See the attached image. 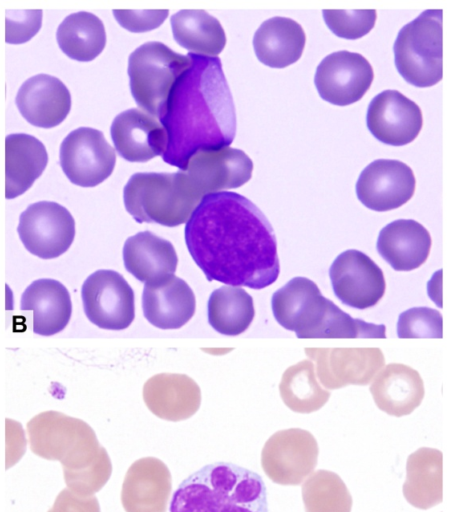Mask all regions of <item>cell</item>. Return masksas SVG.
Listing matches in <instances>:
<instances>
[{"mask_svg": "<svg viewBox=\"0 0 451 512\" xmlns=\"http://www.w3.org/2000/svg\"><path fill=\"white\" fill-rule=\"evenodd\" d=\"M184 238L192 259L209 281L263 289L279 276L274 230L243 195H205L186 222Z\"/></svg>", "mask_w": 451, "mask_h": 512, "instance_id": "6da1fadb", "label": "cell"}, {"mask_svg": "<svg viewBox=\"0 0 451 512\" xmlns=\"http://www.w3.org/2000/svg\"><path fill=\"white\" fill-rule=\"evenodd\" d=\"M158 118L166 131L165 163L184 170L192 155L229 146L236 135V111L219 57L193 53Z\"/></svg>", "mask_w": 451, "mask_h": 512, "instance_id": "7a4b0ae2", "label": "cell"}, {"mask_svg": "<svg viewBox=\"0 0 451 512\" xmlns=\"http://www.w3.org/2000/svg\"><path fill=\"white\" fill-rule=\"evenodd\" d=\"M31 451L63 468L69 490L80 496L100 491L112 473L106 449L85 421L58 411H45L27 423Z\"/></svg>", "mask_w": 451, "mask_h": 512, "instance_id": "3957f363", "label": "cell"}, {"mask_svg": "<svg viewBox=\"0 0 451 512\" xmlns=\"http://www.w3.org/2000/svg\"><path fill=\"white\" fill-rule=\"evenodd\" d=\"M271 305L276 321L298 338H386L383 324L352 318L305 277L292 278L278 289Z\"/></svg>", "mask_w": 451, "mask_h": 512, "instance_id": "277c9868", "label": "cell"}, {"mask_svg": "<svg viewBox=\"0 0 451 512\" xmlns=\"http://www.w3.org/2000/svg\"><path fill=\"white\" fill-rule=\"evenodd\" d=\"M169 512H268L262 477L230 463L207 464L174 491Z\"/></svg>", "mask_w": 451, "mask_h": 512, "instance_id": "5b68a950", "label": "cell"}, {"mask_svg": "<svg viewBox=\"0 0 451 512\" xmlns=\"http://www.w3.org/2000/svg\"><path fill=\"white\" fill-rule=\"evenodd\" d=\"M201 199L182 170L135 173L123 190L125 208L138 223L167 227L187 222Z\"/></svg>", "mask_w": 451, "mask_h": 512, "instance_id": "8992f818", "label": "cell"}, {"mask_svg": "<svg viewBox=\"0 0 451 512\" xmlns=\"http://www.w3.org/2000/svg\"><path fill=\"white\" fill-rule=\"evenodd\" d=\"M442 20L441 9H428L397 35L393 45L395 66L413 86L430 87L442 79Z\"/></svg>", "mask_w": 451, "mask_h": 512, "instance_id": "52a82bcc", "label": "cell"}, {"mask_svg": "<svg viewBox=\"0 0 451 512\" xmlns=\"http://www.w3.org/2000/svg\"><path fill=\"white\" fill-rule=\"evenodd\" d=\"M190 65L188 55L176 53L161 42L136 48L128 59V76L138 106L158 119L175 82Z\"/></svg>", "mask_w": 451, "mask_h": 512, "instance_id": "ba28073f", "label": "cell"}, {"mask_svg": "<svg viewBox=\"0 0 451 512\" xmlns=\"http://www.w3.org/2000/svg\"><path fill=\"white\" fill-rule=\"evenodd\" d=\"M319 448L307 430L290 428L274 433L261 451L266 476L280 485H299L317 466Z\"/></svg>", "mask_w": 451, "mask_h": 512, "instance_id": "9c48e42d", "label": "cell"}, {"mask_svg": "<svg viewBox=\"0 0 451 512\" xmlns=\"http://www.w3.org/2000/svg\"><path fill=\"white\" fill-rule=\"evenodd\" d=\"M84 312L99 328L123 330L135 317L134 292L125 278L113 270H97L81 288Z\"/></svg>", "mask_w": 451, "mask_h": 512, "instance_id": "30bf717a", "label": "cell"}, {"mask_svg": "<svg viewBox=\"0 0 451 512\" xmlns=\"http://www.w3.org/2000/svg\"><path fill=\"white\" fill-rule=\"evenodd\" d=\"M17 232L24 247L41 259H54L66 252L75 237V221L62 205L40 201L29 205L19 217Z\"/></svg>", "mask_w": 451, "mask_h": 512, "instance_id": "8fae6325", "label": "cell"}, {"mask_svg": "<svg viewBox=\"0 0 451 512\" xmlns=\"http://www.w3.org/2000/svg\"><path fill=\"white\" fill-rule=\"evenodd\" d=\"M59 158L66 177L81 187L102 183L116 163L115 151L103 133L90 127L70 132L61 143Z\"/></svg>", "mask_w": 451, "mask_h": 512, "instance_id": "7c38bea8", "label": "cell"}, {"mask_svg": "<svg viewBox=\"0 0 451 512\" xmlns=\"http://www.w3.org/2000/svg\"><path fill=\"white\" fill-rule=\"evenodd\" d=\"M336 297L356 309L375 306L385 293L381 268L365 253L349 249L339 254L329 269Z\"/></svg>", "mask_w": 451, "mask_h": 512, "instance_id": "4fadbf2b", "label": "cell"}, {"mask_svg": "<svg viewBox=\"0 0 451 512\" xmlns=\"http://www.w3.org/2000/svg\"><path fill=\"white\" fill-rule=\"evenodd\" d=\"M373 78V68L364 56L342 50L329 54L320 62L314 84L323 100L346 106L365 95Z\"/></svg>", "mask_w": 451, "mask_h": 512, "instance_id": "5bb4252c", "label": "cell"}, {"mask_svg": "<svg viewBox=\"0 0 451 512\" xmlns=\"http://www.w3.org/2000/svg\"><path fill=\"white\" fill-rule=\"evenodd\" d=\"M182 171L203 198L247 183L252 177L253 162L242 150L227 146L196 152Z\"/></svg>", "mask_w": 451, "mask_h": 512, "instance_id": "9a60e30c", "label": "cell"}, {"mask_svg": "<svg viewBox=\"0 0 451 512\" xmlns=\"http://www.w3.org/2000/svg\"><path fill=\"white\" fill-rule=\"evenodd\" d=\"M415 186L414 173L407 164L399 160L378 159L360 173L356 194L367 208L384 212L408 202Z\"/></svg>", "mask_w": 451, "mask_h": 512, "instance_id": "2e32d148", "label": "cell"}, {"mask_svg": "<svg viewBox=\"0 0 451 512\" xmlns=\"http://www.w3.org/2000/svg\"><path fill=\"white\" fill-rule=\"evenodd\" d=\"M366 123L370 133L380 142L402 146L418 136L423 118L415 102L397 90H385L371 100Z\"/></svg>", "mask_w": 451, "mask_h": 512, "instance_id": "e0dca14e", "label": "cell"}, {"mask_svg": "<svg viewBox=\"0 0 451 512\" xmlns=\"http://www.w3.org/2000/svg\"><path fill=\"white\" fill-rule=\"evenodd\" d=\"M172 477L166 464L155 457H143L128 468L121 489L125 512H166Z\"/></svg>", "mask_w": 451, "mask_h": 512, "instance_id": "ac0fdd59", "label": "cell"}, {"mask_svg": "<svg viewBox=\"0 0 451 512\" xmlns=\"http://www.w3.org/2000/svg\"><path fill=\"white\" fill-rule=\"evenodd\" d=\"M110 133L116 151L129 162H147L166 149L167 135L161 123L136 108L118 114Z\"/></svg>", "mask_w": 451, "mask_h": 512, "instance_id": "d6986e66", "label": "cell"}, {"mask_svg": "<svg viewBox=\"0 0 451 512\" xmlns=\"http://www.w3.org/2000/svg\"><path fill=\"white\" fill-rule=\"evenodd\" d=\"M16 106L30 124L52 128L67 117L71 109V95L58 78L38 74L27 79L16 95Z\"/></svg>", "mask_w": 451, "mask_h": 512, "instance_id": "ffe728a7", "label": "cell"}, {"mask_svg": "<svg viewBox=\"0 0 451 512\" xmlns=\"http://www.w3.org/2000/svg\"><path fill=\"white\" fill-rule=\"evenodd\" d=\"M143 400L158 418L177 422L190 418L198 411L201 391L187 375L160 373L144 384Z\"/></svg>", "mask_w": 451, "mask_h": 512, "instance_id": "44dd1931", "label": "cell"}, {"mask_svg": "<svg viewBox=\"0 0 451 512\" xmlns=\"http://www.w3.org/2000/svg\"><path fill=\"white\" fill-rule=\"evenodd\" d=\"M145 318L160 329H178L194 315L195 295L190 286L177 276L145 284L142 295Z\"/></svg>", "mask_w": 451, "mask_h": 512, "instance_id": "7402d4cb", "label": "cell"}, {"mask_svg": "<svg viewBox=\"0 0 451 512\" xmlns=\"http://www.w3.org/2000/svg\"><path fill=\"white\" fill-rule=\"evenodd\" d=\"M431 244V236L422 224L398 219L381 229L376 248L395 271H411L427 260Z\"/></svg>", "mask_w": 451, "mask_h": 512, "instance_id": "603a6c76", "label": "cell"}, {"mask_svg": "<svg viewBox=\"0 0 451 512\" xmlns=\"http://www.w3.org/2000/svg\"><path fill=\"white\" fill-rule=\"evenodd\" d=\"M20 308L32 311L35 334L51 336L61 332L72 315V302L67 288L55 279L33 281L21 296Z\"/></svg>", "mask_w": 451, "mask_h": 512, "instance_id": "cb8c5ba5", "label": "cell"}, {"mask_svg": "<svg viewBox=\"0 0 451 512\" xmlns=\"http://www.w3.org/2000/svg\"><path fill=\"white\" fill-rule=\"evenodd\" d=\"M123 261L126 270L136 279L151 284L174 275L178 257L170 241L143 231L125 241Z\"/></svg>", "mask_w": 451, "mask_h": 512, "instance_id": "d4e9b609", "label": "cell"}, {"mask_svg": "<svg viewBox=\"0 0 451 512\" xmlns=\"http://www.w3.org/2000/svg\"><path fill=\"white\" fill-rule=\"evenodd\" d=\"M306 36L295 20L276 16L264 21L253 37L258 60L272 68H285L302 56Z\"/></svg>", "mask_w": 451, "mask_h": 512, "instance_id": "484cf974", "label": "cell"}, {"mask_svg": "<svg viewBox=\"0 0 451 512\" xmlns=\"http://www.w3.org/2000/svg\"><path fill=\"white\" fill-rule=\"evenodd\" d=\"M6 199L26 192L43 173L48 163L44 144L32 135L9 134L5 138Z\"/></svg>", "mask_w": 451, "mask_h": 512, "instance_id": "4316f807", "label": "cell"}, {"mask_svg": "<svg viewBox=\"0 0 451 512\" xmlns=\"http://www.w3.org/2000/svg\"><path fill=\"white\" fill-rule=\"evenodd\" d=\"M370 390L376 405L396 417L410 414L424 396L422 380L417 371L401 364L388 365L383 369Z\"/></svg>", "mask_w": 451, "mask_h": 512, "instance_id": "83f0119b", "label": "cell"}, {"mask_svg": "<svg viewBox=\"0 0 451 512\" xmlns=\"http://www.w3.org/2000/svg\"><path fill=\"white\" fill-rule=\"evenodd\" d=\"M442 452L421 447L408 456L402 491L409 504L429 509L442 502Z\"/></svg>", "mask_w": 451, "mask_h": 512, "instance_id": "f1b7e54d", "label": "cell"}, {"mask_svg": "<svg viewBox=\"0 0 451 512\" xmlns=\"http://www.w3.org/2000/svg\"><path fill=\"white\" fill-rule=\"evenodd\" d=\"M170 23L175 41L190 53L217 57L225 47L223 27L204 10H180Z\"/></svg>", "mask_w": 451, "mask_h": 512, "instance_id": "f546056e", "label": "cell"}, {"mask_svg": "<svg viewBox=\"0 0 451 512\" xmlns=\"http://www.w3.org/2000/svg\"><path fill=\"white\" fill-rule=\"evenodd\" d=\"M57 43L64 54L76 61L94 60L106 45L103 22L90 12L67 16L56 32Z\"/></svg>", "mask_w": 451, "mask_h": 512, "instance_id": "4dcf8cb0", "label": "cell"}, {"mask_svg": "<svg viewBox=\"0 0 451 512\" xmlns=\"http://www.w3.org/2000/svg\"><path fill=\"white\" fill-rule=\"evenodd\" d=\"M208 322L220 334L236 336L252 323L253 298L241 287L222 286L208 300Z\"/></svg>", "mask_w": 451, "mask_h": 512, "instance_id": "1f68e13d", "label": "cell"}, {"mask_svg": "<svg viewBox=\"0 0 451 512\" xmlns=\"http://www.w3.org/2000/svg\"><path fill=\"white\" fill-rule=\"evenodd\" d=\"M305 512H351L352 496L341 477L329 470L313 472L302 485Z\"/></svg>", "mask_w": 451, "mask_h": 512, "instance_id": "d6a6232c", "label": "cell"}, {"mask_svg": "<svg viewBox=\"0 0 451 512\" xmlns=\"http://www.w3.org/2000/svg\"><path fill=\"white\" fill-rule=\"evenodd\" d=\"M280 393L286 406L298 413L314 412L329 398V392L322 390L314 378L296 383L285 373L280 384Z\"/></svg>", "mask_w": 451, "mask_h": 512, "instance_id": "836d02e7", "label": "cell"}, {"mask_svg": "<svg viewBox=\"0 0 451 512\" xmlns=\"http://www.w3.org/2000/svg\"><path fill=\"white\" fill-rule=\"evenodd\" d=\"M327 27L338 37L355 40L368 34L375 25L376 10H323Z\"/></svg>", "mask_w": 451, "mask_h": 512, "instance_id": "e575fe53", "label": "cell"}, {"mask_svg": "<svg viewBox=\"0 0 451 512\" xmlns=\"http://www.w3.org/2000/svg\"><path fill=\"white\" fill-rule=\"evenodd\" d=\"M443 320L439 311L429 307L410 308L399 315V338H442Z\"/></svg>", "mask_w": 451, "mask_h": 512, "instance_id": "d590c367", "label": "cell"}, {"mask_svg": "<svg viewBox=\"0 0 451 512\" xmlns=\"http://www.w3.org/2000/svg\"><path fill=\"white\" fill-rule=\"evenodd\" d=\"M168 13V10H113L117 22L128 31L136 33L158 28Z\"/></svg>", "mask_w": 451, "mask_h": 512, "instance_id": "8d00e7d4", "label": "cell"}, {"mask_svg": "<svg viewBox=\"0 0 451 512\" xmlns=\"http://www.w3.org/2000/svg\"><path fill=\"white\" fill-rule=\"evenodd\" d=\"M35 11H13L15 15L6 12V35L19 30L12 44H19L28 41L41 27L42 11L33 16Z\"/></svg>", "mask_w": 451, "mask_h": 512, "instance_id": "74e56055", "label": "cell"}, {"mask_svg": "<svg viewBox=\"0 0 451 512\" xmlns=\"http://www.w3.org/2000/svg\"><path fill=\"white\" fill-rule=\"evenodd\" d=\"M48 512H101V510L95 496H80L66 488L57 495Z\"/></svg>", "mask_w": 451, "mask_h": 512, "instance_id": "f35d334b", "label": "cell"}]
</instances>
